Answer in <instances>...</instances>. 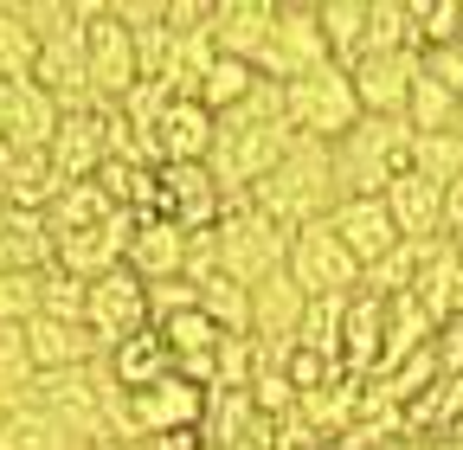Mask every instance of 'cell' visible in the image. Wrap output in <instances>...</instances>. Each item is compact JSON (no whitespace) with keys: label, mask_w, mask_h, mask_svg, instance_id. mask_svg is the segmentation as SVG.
<instances>
[{"label":"cell","mask_w":463,"mask_h":450,"mask_svg":"<svg viewBox=\"0 0 463 450\" xmlns=\"http://www.w3.org/2000/svg\"><path fill=\"white\" fill-rule=\"evenodd\" d=\"M457 26H463V0H412V33H419V52L457 45Z\"/></svg>","instance_id":"39"},{"label":"cell","mask_w":463,"mask_h":450,"mask_svg":"<svg viewBox=\"0 0 463 450\" xmlns=\"http://www.w3.org/2000/svg\"><path fill=\"white\" fill-rule=\"evenodd\" d=\"M39 315V270H0V322Z\"/></svg>","instance_id":"41"},{"label":"cell","mask_w":463,"mask_h":450,"mask_svg":"<svg viewBox=\"0 0 463 450\" xmlns=\"http://www.w3.org/2000/svg\"><path fill=\"white\" fill-rule=\"evenodd\" d=\"M251 206L264 219H277L283 232H303V225H322L335 206H341V187H335V155L328 142H309L297 136L289 155L270 167V174L251 187Z\"/></svg>","instance_id":"2"},{"label":"cell","mask_w":463,"mask_h":450,"mask_svg":"<svg viewBox=\"0 0 463 450\" xmlns=\"http://www.w3.org/2000/svg\"><path fill=\"white\" fill-rule=\"evenodd\" d=\"M7 412H14V399H0V425H7Z\"/></svg>","instance_id":"49"},{"label":"cell","mask_w":463,"mask_h":450,"mask_svg":"<svg viewBox=\"0 0 463 450\" xmlns=\"http://www.w3.org/2000/svg\"><path fill=\"white\" fill-rule=\"evenodd\" d=\"M123 450H155V444H142V437H136V444H123Z\"/></svg>","instance_id":"50"},{"label":"cell","mask_w":463,"mask_h":450,"mask_svg":"<svg viewBox=\"0 0 463 450\" xmlns=\"http://www.w3.org/2000/svg\"><path fill=\"white\" fill-rule=\"evenodd\" d=\"M386 200V212H392V225H399V239H412V245H425V239H444V187L438 181H425V174H405L380 193Z\"/></svg>","instance_id":"21"},{"label":"cell","mask_w":463,"mask_h":450,"mask_svg":"<svg viewBox=\"0 0 463 450\" xmlns=\"http://www.w3.org/2000/svg\"><path fill=\"white\" fill-rule=\"evenodd\" d=\"M109 212H116V206L103 200V187H97V181H71L65 193L45 206V232H52V239H65V232H90V225H103Z\"/></svg>","instance_id":"30"},{"label":"cell","mask_w":463,"mask_h":450,"mask_svg":"<svg viewBox=\"0 0 463 450\" xmlns=\"http://www.w3.org/2000/svg\"><path fill=\"white\" fill-rule=\"evenodd\" d=\"M84 65H90V97L97 103H123L142 71H136V39L129 26L109 14V0H84Z\"/></svg>","instance_id":"6"},{"label":"cell","mask_w":463,"mask_h":450,"mask_svg":"<svg viewBox=\"0 0 463 450\" xmlns=\"http://www.w3.org/2000/svg\"><path fill=\"white\" fill-rule=\"evenodd\" d=\"M289 142H297V129H289V117H283V84L264 78L239 109H232V117H219L206 174L219 181L225 200H251V187L289 155Z\"/></svg>","instance_id":"1"},{"label":"cell","mask_w":463,"mask_h":450,"mask_svg":"<svg viewBox=\"0 0 463 450\" xmlns=\"http://www.w3.org/2000/svg\"><path fill=\"white\" fill-rule=\"evenodd\" d=\"M457 45H463V26H457Z\"/></svg>","instance_id":"51"},{"label":"cell","mask_w":463,"mask_h":450,"mask_svg":"<svg viewBox=\"0 0 463 450\" xmlns=\"http://www.w3.org/2000/svg\"><path fill=\"white\" fill-rule=\"evenodd\" d=\"M450 251H457V264H463V225H457V232H450Z\"/></svg>","instance_id":"47"},{"label":"cell","mask_w":463,"mask_h":450,"mask_svg":"<svg viewBox=\"0 0 463 450\" xmlns=\"http://www.w3.org/2000/svg\"><path fill=\"white\" fill-rule=\"evenodd\" d=\"M328 232L347 245V258H354L361 270L380 264V258L399 245V225H392L386 200H341V206L328 212Z\"/></svg>","instance_id":"19"},{"label":"cell","mask_w":463,"mask_h":450,"mask_svg":"<svg viewBox=\"0 0 463 450\" xmlns=\"http://www.w3.org/2000/svg\"><path fill=\"white\" fill-rule=\"evenodd\" d=\"M84 328L97 334V348L109 354L116 342H129V334L148 328V284L136 270H109L84 290Z\"/></svg>","instance_id":"9"},{"label":"cell","mask_w":463,"mask_h":450,"mask_svg":"<svg viewBox=\"0 0 463 450\" xmlns=\"http://www.w3.org/2000/svg\"><path fill=\"white\" fill-rule=\"evenodd\" d=\"M303 309H309V296L289 284V270L264 277V284L251 290V342H264V348H297Z\"/></svg>","instance_id":"22"},{"label":"cell","mask_w":463,"mask_h":450,"mask_svg":"<svg viewBox=\"0 0 463 450\" xmlns=\"http://www.w3.org/2000/svg\"><path fill=\"white\" fill-rule=\"evenodd\" d=\"M213 129H219V117H213L200 97H174V103L161 109V123H155V155H161V167L206 161V155H213Z\"/></svg>","instance_id":"17"},{"label":"cell","mask_w":463,"mask_h":450,"mask_svg":"<svg viewBox=\"0 0 463 450\" xmlns=\"http://www.w3.org/2000/svg\"><path fill=\"white\" fill-rule=\"evenodd\" d=\"M7 161H14V148H7V142H0V174H7Z\"/></svg>","instance_id":"48"},{"label":"cell","mask_w":463,"mask_h":450,"mask_svg":"<svg viewBox=\"0 0 463 450\" xmlns=\"http://www.w3.org/2000/svg\"><path fill=\"white\" fill-rule=\"evenodd\" d=\"M419 71L431 84H444L450 97H463V45H438V52H419Z\"/></svg>","instance_id":"44"},{"label":"cell","mask_w":463,"mask_h":450,"mask_svg":"<svg viewBox=\"0 0 463 450\" xmlns=\"http://www.w3.org/2000/svg\"><path fill=\"white\" fill-rule=\"evenodd\" d=\"M129 239H136V212H109L103 225H90V232H65V239H52V264L65 270V277H78V284H97V277L123 270Z\"/></svg>","instance_id":"11"},{"label":"cell","mask_w":463,"mask_h":450,"mask_svg":"<svg viewBox=\"0 0 463 450\" xmlns=\"http://www.w3.org/2000/svg\"><path fill=\"white\" fill-rule=\"evenodd\" d=\"M206 418V392L181 373H167L142 392H129V437L155 444V437H174V431H200Z\"/></svg>","instance_id":"10"},{"label":"cell","mask_w":463,"mask_h":450,"mask_svg":"<svg viewBox=\"0 0 463 450\" xmlns=\"http://www.w3.org/2000/svg\"><path fill=\"white\" fill-rule=\"evenodd\" d=\"M58 109L33 78H0V142L14 155H45L52 136H58Z\"/></svg>","instance_id":"12"},{"label":"cell","mask_w":463,"mask_h":450,"mask_svg":"<svg viewBox=\"0 0 463 450\" xmlns=\"http://www.w3.org/2000/svg\"><path fill=\"white\" fill-rule=\"evenodd\" d=\"M213 258H219V270L232 284L258 290L264 277H277L289 264V232L277 219H264L251 200H225V212L213 225Z\"/></svg>","instance_id":"4"},{"label":"cell","mask_w":463,"mask_h":450,"mask_svg":"<svg viewBox=\"0 0 463 450\" xmlns=\"http://www.w3.org/2000/svg\"><path fill=\"white\" fill-rule=\"evenodd\" d=\"M39 39L20 20V0H0V78H33Z\"/></svg>","instance_id":"36"},{"label":"cell","mask_w":463,"mask_h":450,"mask_svg":"<svg viewBox=\"0 0 463 450\" xmlns=\"http://www.w3.org/2000/svg\"><path fill=\"white\" fill-rule=\"evenodd\" d=\"M322 65H335V59H328V39L316 20V0H277V26H270L264 59H258V78L289 84V78H309Z\"/></svg>","instance_id":"7"},{"label":"cell","mask_w":463,"mask_h":450,"mask_svg":"<svg viewBox=\"0 0 463 450\" xmlns=\"http://www.w3.org/2000/svg\"><path fill=\"white\" fill-rule=\"evenodd\" d=\"M264 78L245 65V59H213V71H206V84H200V103L213 109V117H232L251 90H258Z\"/></svg>","instance_id":"32"},{"label":"cell","mask_w":463,"mask_h":450,"mask_svg":"<svg viewBox=\"0 0 463 450\" xmlns=\"http://www.w3.org/2000/svg\"><path fill=\"white\" fill-rule=\"evenodd\" d=\"M450 136H463V97H457V117H450Z\"/></svg>","instance_id":"46"},{"label":"cell","mask_w":463,"mask_h":450,"mask_svg":"<svg viewBox=\"0 0 463 450\" xmlns=\"http://www.w3.org/2000/svg\"><path fill=\"white\" fill-rule=\"evenodd\" d=\"M328 155H335L341 200H380L412 167V129H405V117H361Z\"/></svg>","instance_id":"3"},{"label":"cell","mask_w":463,"mask_h":450,"mask_svg":"<svg viewBox=\"0 0 463 450\" xmlns=\"http://www.w3.org/2000/svg\"><path fill=\"white\" fill-rule=\"evenodd\" d=\"M289 284H297L309 303L316 296H354L361 290V264L347 258V245L328 232V219L322 225H303V232H289Z\"/></svg>","instance_id":"8"},{"label":"cell","mask_w":463,"mask_h":450,"mask_svg":"<svg viewBox=\"0 0 463 450\" xmlns=\"http://www.w3.org/2000/svg\"><path fill=\"white\" fill-rule=\"evenodd\" d=\"M33 386V354H26V322H0V399H26Z\"/></svg>","instance_id":"38"},{"label":"cell","mask_w":463,"mask_h":450,"mask_svg":"<svg viewBox=\"0 0 463 450\" xmlns=\"http://www.w3.org/2000/svg\"><path fill=\"white\" fill-rule=\"evenodd\" d=\"M103 367H109V380L123 386V392H142V386H155V380L174 373V354H167V342H161L155 328H142V334H129V342H116L103 354Z\"/></svg>","instance_id":"25"},{"label":"cell","mask_w":463,"mask_h":450,"mask_svg":"<svg viewBox=\"0 0 463 450\" xmlns=\"http://www.w3.org/2000/svg\"><path fill=\"white\" fill-rule=\"evenodd\" d=\"M283 117H289V129H297V136L335 148L347 129L361 123V97H354V84H347L341 65H322V71H309V78H289V84H283Z\"/></svg>","instance_id":"5"},{"label":"cell","mask_w":463,"mask_h":450,"mask_svg":"<svg viewBox=\"0 0 463 450\" xmlns=\"http://www.w3.org/2000/svg\"><path fill=\"white\" fill-rule=\"evenodd\" d=\"M457 225H463V174H457V181L444 187V239L457 232Z\"/></svg>","instance_id":"45"},{"label":"cell","mask_w":463,"mask_h":450,"mask_svg":"<svg viewBox=\"0 0 463 450\" xmlns=\"http://www.w3.org/2000/svg\"><path fill=\"white\" fill-rule=\"evenodd\" d=\"M412 174L450 187L463 174V136H450V129L444 136H412Z\"/></svg>","instance_id":"37"},{"label":"cell","mask_w":463,"mask_h":450,"mask_svg":"<svg viewBox=\"0 0 463 450\" xmlns=\"http://www.w3.org/2000/svg\"><path fill=\"white\" fill-rule=\"evenodd\" d=\"M52 167L58 181H97V167L109 161V123H103V103H84V109H65L58 117V136H52Z\"/></svg>","instance_id":"14"},{"label":"cell","mask_w":463,"mask_h":450,"mask_svg":"<svg viewBox=\"0 0 463 450\" xmlns=\"http://www.w3.org/2000/svg\"><path fill=\"white\" fill-rule=\"evenodd\" d=\"M347 84L361 97V117H405V97L419 84V52H367L347 65Z\"/></svg>","instance_id":"13"},{"label":"cell","mask_w":463,"mask_h":450,"mask_svg":"<svg viewBox=\"0 0 463 450\" xmlns=\"http://www.w3.org/2000/svg\"><path fill=\"white\" fill-rule=\"evenodd\" d=\"M431 334H438V322L419 309L412 290L392 296V303H386V342H380V367H373V373H392V367H405L412 354H425V348H431Z\"/></svg>","instance_id":"26"},{"label":"cell","mask_w":463,"mask_h":450,"mask_svg":"<svg viewBox=\"0 0 463 450\" xmlns=\"http://www.w3.org/2000/svg\"><path fill=\"white\" fill-rule=\"evenodd\" d=\"M58 193H65V181H58L52 155H14L7 174H0V206H14V212H45Z\"/></svg>","instance_id":"27"},{"label":"cell","mask_w":463,"mask_h":450,"mask_svg":"<svg viewBox=\"0 0 463 450\" xmlns=\"http://www.w3.org/2000/svg\"><path fill=\"white\" fill-rule=\"evenodd\" d=\"M45 264H52L45 212H14V206H0V270H45Z\"/></svg>","instance_id":"28"},{"label":"cell","mask_w":463,"mask_h":450,"mask_svg":"<svg viewBox=\"0 0 463 450\" xmlns=\"http://www.w3.org/2000/svg\"><path fill=\"white\" fill-rule=\"evenodd\" d=\"M123 270H136L142 284H174V277H187V232L174 219H136Z\"/></svg>","instance_id":"20"},{"label":"cell","mask_w":463,"mask_h":450,"mask_svg":"<svg viewBox=\"0 0 463 450\" xmlns=\"http://www.w3.org/2000/svg\"><path fill=\"white\" fill-rule=\"evenodd\" d=\"M367 52H419L412 0H367ZM361 52V59H367Z\"/></svg>","instance_id":"31"},{"label":"cell","mask_w":463,"mask_h":450,"mask_svg":"<svg viewBox=\"0 0 463 450\" xmlns=\"http://www.w3.org/2000/svg\"><path fill=\"white\" fill-rule=\"evenodd\" d=\"M270 26H277V0H213V52L219 59H245L258 71Z\"/></svg>","instance_id":"16"},{"label":"cell","mask_w":463,"mask_h":450,"mask_svg":"<svg viewBox=\"0 0 463 450\" xmlns=\"http://www.w3.org/2000/svg\"><path fill=\"white\" fill-rule=\"evenodd\" d=\"M219 212H225V193H219V181L206 174V161L161 167V219H174L181 232H213Z\"/></svg>","instance_id":"15"},{"label":"cell","mask_w":463,"mask_h":450,"mask_svg":"<svg viewBox=\"0 0 463 450\" xmlns=\"http://www.w3.org/2000/svg\"><path fill=\"white\" fill-rule=\"evenodd\" d=\"M341 315H347V296H316L297 322V348H309L322 361H341Z\"/></svg>","instance_id":"34"},{"label":"cell","mask_w":463,"mask_h":450,"mask_svg":"<svg viewBox=\"0 0 463 450\" xmlns=\"http://www.w3.org/2000/svg\"><path fill=\"white\" fill-rule=\"evenodd\" d=\"M431 361H438V380H463V315L438 322V334H431Z\"/></svg>","instance_id":"43"},{"label":"cell","mask_w":463,"mask_h":450,"mask_svg":"<svg viewBox=\"0 0 463 450\" xmlns=\"http://www.w3.org/2000/svg\"><path fill=\"white\" fill-rule=\"evenodd\" d=\"M26 354L33 373H71V367H97L103 348L84 322H58V315H33L26 322Z\"/></svg>","instance_id":"18"},{"label":"cell","mask_w":463,"mask_h":450,"mask_svg":"<svg viewBox=\"0 0 463 450\" xmlns=\"http://www.w3.org/2000/svg\"><path fill=\"white\" fill-rule=\"evenodd\" d=\"M450 117H457V97L419 71L412 97H405V129H412V136H444V129H450Z\"/></svg>","instance_id":"35"},{"label":"cell","mask_w":463,"mask_h":450,"mask_svg":"<svg viewBox=\"0 0 463 450\" xmlns=\"http://www.w3.org/2000/svg\"><path fill=\"white\" fill-rule=\"evenodd\" d=\"M84 290H90V284H78V277H65L58 264H45V270H39V315L84 322Z\"/></svg>","instance_id":"40"},{"label":"cell","mask_w":463,"mask_h":450,"mask_svg":"<svg viewBox=\"0 0 463 450\" xmlns=\"http://www.w3.org/2000/svg\"><path fill=\"white\" fill-rule=\"evenodd\" d=\"M181 309H200V290L187 284V277H174V284H148V328L181 315Z\"/></svg>","instance_id":"42"},{"label":"cell","mask_w":463,"mask_h":450,"mask_svg":"<svg viewBox=\"0 0 463 450\" xmlns=\"http://www.w3.org/2000/svg\"><path fill=\"white\" fill-rule=\"evenodd\" d=\"M316 20L328 39V59L347 71L367 52V0H316Z\"/></svg>","instance_id":"29"},{"label":"cell","mask_w":463,"mask_h":450,"mask_svg":"<svg viewBox=\"0 0 463 450\" xmlns=\"http://www.w3.org/2000/svg\"><path fill=\"white\" fill-rule=\"evenodd\" d=\"M425 245H431V239H425ZM425 245L399 239V245H392L380 264H367V270H361V290H373V296H386V303H392V296H405V290H412V277H419V258H425Z\"/></svg>","instance_id":"33"},{"label":"cell","mask_w":463,"mask_h":450,"mask_svg":"<svg viewBox=\"0 0 463 450\" xmlns=\"http://www.w3.org/2000/svg\"><path fill=\"white\" fill-rule=\"evenodd\" d=\"M412 296H419V309H425L431 322L463 315V264H457L450 239H431V245H425L419 277H412Z\"/></svg>","instance_id":"24"},{"label":"cell","mask_w":463,"mask_h":450,"mask_svg":"<svg viewBox=\"0 0 463 450\" xmlns=\"http://www.w3.org/2000/svg\"><path fill=\"white\" fill-rule=\"evenodd\" d=\"M380 342H386V296L354 290V296H347V315H341V367L354 380H373Z\"/></svg>","instance_id":"23"}]
</instances>
